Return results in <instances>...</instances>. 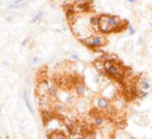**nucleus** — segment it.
<instances>
[{"label": "nucleus", "instance_id": "nucleus-1", "mask_svg": "<svg viewBox=\"0 0 152 139\" xmlns=\"http://www.w3.org/2000/svg\"><path fill=\"white\" fill-rule=\"evenodd\" d=\"M124 27L123 21L120 20L119 17L113 14H101L100 16V24L98 29L101 34H112L120 31Z\"/></svg>", "mask_w": 152, "mask_h": 139}, {"label": "nucleus", "instance_id": "nucleus-2", "mask_svg": "<svg viewBox=\"0 0 152 139\" xmlns=\"http://www.w3.org/2000/svg\"><path fill=\"white\" fill-rule=\"evenodd\" d=\"M103 76L108 78H114V80H120L125 75V71L116 61H106L103 64V70L101 73Z\"/></svg>", "mask_w": 152, "mask_h": 139}, {"label": "nucleus", "instance_id": "nucleus-3", "mask_svg": "<svg viewBox=\"0 0 152 139\" xmlns=\"http://www.w3.org/2000/svg\"><path fill=\"white\" fill-rule=\"evenodd\" d=\"M82 44L88 48V49H92V50H96L101 46H103L106 44V38L102 35H93L86 39H81Z\"/></svg>", "mask_w": 152, "mask_h": 139}, {"label": "nucleus", "instance_id": "nucleus-4", "mask_svg": "<svg viewBox=\"0 0 152 139\" xmlns=\"http://www.w3.org/2000/svg\"><path fill=\"white\" fill-rule=\"evenodd\" d=\"M94 105L98 109L100 110H107L112 105H111V100L107 99L106 96L101 95V96H98L96 99H94Z\"/></svg>", "mask_w": 152, "mask_h": 139}, {"label": "nucleus", "instance_id": "nucleus-5", "mask_svg": "<svg viewBox=\"0 0 152 139\" xmlns=\"http://www.w3.org/2000/svg\"><path fill=\"white\" fill-rule=\"evenodd\" d=\"M49 86H50L49 80H46V78L41 80L37 85V96H42V98L46 96V91H48Z\"/></svg>", "mask_w": 152, "mask_h": 139}, {"label": "nucleus", "instance_id": "nucleus-6", "mask_svg": "<svg viewBox=\"0 0 152 139\" xmlns=\"http://www.w3.org/2000/svg\"><path fill=\"white\" fill-rule=\"evenodd\" d=\"M23 101H24L25 107H26V108H27V110H29V113L34 115V114H35V109H34V106H32V103H31V100H30L29 92H27L26 89L23 92Z\"/></svg>", "mask_w": 152, "mask_h": 139}, {"label": "nucleus", "instance_id": "nucleus-7", "mask_svg": "<svg viewBox=\"0 0 152 139\" xmlns=\"http://www.w3.org/2000/svg\"><path fill=\"white\" fill-rule=\"evenodd\" d=\"M46 96L49 98L50 101H55L58 99L59 96V92H58V88L55 86V85H50L48 91H46Z\"/></svg>", "mask_w": 152, "mask_h": 139}, {"label": "nucleus", "instance_id": "nucleus-8", "mask_svg": "<svg viewBox=\"0 0 152 139\" xmlns=\"http://www.w3.org/2000/svg\"><path fill=\"white\" fill-rule=\"evenodd\" d=\"M92 123L95 127H102L106 125L107 123V119L102 115V114H94L93 118H92Z\"/></svg>", "mask_w": 152, "mask_h": 139}, {"label": "nucleus", "instance_id": "nucleus-9", "mask_svg": "<svg viewBox=\"0 0 152 139\" xmlns=\"http://www.w3.org/2000/svg\"><path fill=\"white\" fill-rule=\"evenodd\" d=\"M74 92H75V94L77 96H84L87 94V87H86V85L83 82H78L74 87Z\"/></svg>", "mask_w": 152, "mask_h": 139}, {"label": "nucleus", "instance_id": "nucleus-10", "mask_svg": "<svg viewBox=\"0 0 152 139\" xmlns=\"http://www.w3.org/2000/svg\"><path fill=\"white\" fill-rule=\"evenodd\" d=\"M139 89L145 91V92H148V91L151 89V83H150L148 78L141 77V78L139 80Z\"/></svg>", "mask_w": 152, "mask_h": 139}, {"label": "nucleus", "instance_id": "nucleus-11", "mask_svg": "<svg viewBox=\"0 0 152 139\" xmlns=\"http://www.w3.org/2000/svg\"><path fill=\"white\" fill-rule=\"evenodd\" d=\"M49 138L50 139H69V137L66 133H63L62 131H56V132L50 133Z\"/></svg>", "mask_w": 152, "mask_h": 139}, {"label": "nucleus", "instance_id": "nucleus-12", "mask_svg": "<svg viewBox=\"0 0 152 139\" xmlns=\"http://www.w3.org/2000/svg\"><path fill=\"white\" fill-rule=\"evenodd\" d=\"M52 107H54V110H57V112H63V110L67 109V105L62 101H55L52 103Z\"/></svg>", "mask_w": 152, "mask_h": 139}, {"label": "nucleus", "instance_id": "nucleus-13", "mask_svg": "<svg viewBox=\"0 0 152 139\" xmlns=\"http://www.w3.org/2000/svg\"><path fill=\"white\" fill-rule=\"evenodd\" d=\"M89 24H90V26L92 27H99V24H100V16H98V14H94V16H92L89 18Z\"/></svg>", "mask_w": 152, "mask_h": 139}, {"label": "nucleus", "instance_id": "nucleus-14", "mask_svg": "<svg viewBox=\"0 0 152 139\" xmlns=\"http://www.w3.org/2000/svg\"><path fill=\"white\" fill-rule=\"evenodd\" d=\"M27 5H29L27 1H24V3H20V4H13V3H11V4H9L7 9L9 10H21V9L26 7Z\"/></svg>", "mask_w": 152, "mask_h": 139}, {"label": "nucleus", "instance_id": "nucleus-15", "mask_svg": "<svg viewBox=\"0 0 152 139\" xmlns=\"http://www.w3.org/2000/svg\"><path fill=\"white\" fill-rule=\"evenodd\" d=\"M62 102H64L67 106L73 105V103L75 102V95L71 94V93H67V94H66V98L62 100Z\"/></svg>", "mask_w": 152, "mask_h": 139}, {"label": "nucleus", "instance_id": "nucleus-16", "mask_svg": "<svg viewBox=\"0 0 152 139\" xmlns=\"http://www.w3.org/2000/svg\"><path fill=\"white\" fill-rule=\"evenodd\" d=\"M43 16H44V12H43V11H38L37 13L34 14V17H32L31 20H30V23H31V24H35V23L39 21V20L43 18Z\"/></svg>", "mask_w": 152, "mask_h": 139}, {"label": "nucleus", "instance_id": "nucleus-17", "mask_svg": "<svg viewBox=\"0 0 152 139\" xmlns=\"http://www.w3.org/2000/svg\"><path fill=\"white\" fill-rule=\"evenodd\" d=\"M127 32H128L130 36L136 35V34H137V27H136L134 25H132V24H128V25H127Z\"/></svg>", "mask_w": 152, "mask_h": 139}, {"label": "nucleus", "instance_id": "nucleus-18", "mask_svg": "<svg viewBox=\"0 0 152 139\" xmlns=\"http://www.w3.org/2000/svg\"><path fill=\"white\" fill-rule=\"evenodd\" d=\"M69 58L70 60H73V61H76V62H78L80 61V56L76 53V52H71L70 55H69Z\"/></svg>", "mask_w": 152, "mask_h": 139}, {"label": "nucleus", "instance_id": "nucleus-19", "mask_svg": "<svg viewBox=\"0 0 152 139\" xmlns=\"http://www.w3.org/2000/svg\"><path fill=\"white\" fill-rule=\"evenodd\" d=\"M41 61H42V60H41V57H39V56H34V57H32L31 63H32L34 66H37V64H39V63H41Z\"/></svg>", "mask_w": 152, "mask_h": 139}, {"label": "nucleus", "instance_id": "nucleus-20", "mask_svg": "<svg viewBox=\"0 0 152 139\" xmlns=\"http://www.w3.org/2000/svg\"><path fill=\"white\" fill-rule=\"evenodd\" d=\"M14 20V16H7L6 18H5V21L6 23H12Z\"/></svg>", "mask_w": 152, "mask_h": 139}, {"label": "nucleus", "instance_id": "nucleus-21", "mask_svg": "<svg viewBox=\"0 0 152 139\" xmlns=\"http://www.w3.org/2000/svg\"><path fill=\"white\" fill-rule=\"evenodd\" d=\"M137 44H138V45H143V44H144V37H143V35L139 36V38H138V41H137Z\"/></svg>", "mask_w": 152, "mask_h": 139}, {"label": "nucleus", "instance_id": "nucleus-22", "mask_svg": "<svg viewBox=\"0 0 152 139\" xmlns=\"http://www.w3.org/2000/svg\"><path fill=\"white\" fill-rule=\"evenodd\" d=\"M29 43H30V38L27 37V38H25V39H24V41L21 42V46H26V45H27Z\"/></svg>", "mask_w": 152, "mask_h": 139}, {"label": "nucleus", "instance_id": "nucleus-23", "mask_svg": "<svg viewBox=\"0 0 152 139\" xmlns=\"http://www.w3.org/2000/svg\"><path fill=\"white\" fill-rule=\"evenodd\" d=\"M1 66H3V67H5V68H7V67H10L11 64H10V62H9V61H5V60H4V61L1 62Z\"/></svg>", "mask_w": 152, "mask_h": 139}, {"label": "nucleus", "instance_id": "nucleus-24", "mask_svg": "<svg viewBox=\"0 0 152 139\" xmlns=\"http://www.w3.org/2000/svg\"><path fill=\"white\" fill-rule=\"evenodd\" d=\"M127 1V4H130V5H136L137 3H138V0H126Z\"/></svg>", "mask_w": 152, "mask_h": 139}, {"label": "nucleus", "instance_id": "nucleus-25", "mask_svg": "<svg viewBox=\"0 0 152 139\" xmlns=\"http://www.w3.org/2000/svg\"><path fill=\"white\" fill-rule=\"evenodd\" d=\"M25 0H14V1H12L13 4H20V3H24Z\"/></svg>", "mask_w": 152, "mask_h": 139}, {"label": "nucleus", "instance_id": "nucleus-26", "mask_svg": "<svg viewBox=\"0 0 152 139\" xmlns=\"http://www.w3.org/2000/svg\"><path fill=\"white\" fill-rule=\"evenodd\" d=\"M54 31H55L56 34H62V32H63V31H62V30H61V29H55Z\"/></svg>", "mask_w": 152, "mask_h": 139}, {"label": "nucleus", "instance_id": "nucleus-27", "mask_svg": "<svg viewBox=\"0 0 152 139\" xmlns=\"http://www.w3.org/2000/svg\"><path fill=\"white\" fill-rule=\"evenodd\" d=\"M126 139H137L136 137H133V135H131V134H127V138Z\"/></svg>", "mask_w": 152, "mask_h": 139}, {"label": "nucleus", "instance_id": "nucleus-28", "mask_svg": "<svg viewBox=\"0 0 152 139\" xmlns=\"http://www.w3.org/2000/svg\"><path fill=\"white\" fill-rule=\"evenodd\" d=\"M1 110H3V106H1V102H0V113H1Z\"/></svg>", "mask_w": 152, "mask_h": 139}, {"label": "nucleus", "instance_id": "nucleus-29", "mask_svg": "<svg viewBox=\"0 0 152 139\" xmlns=\"http://www.w3.org/2000/svg\"><path fill=\"white\" fill-rule=\"evenodd\" d=\"M74 1H80L81 3V1H83V0H74Z\"/></svg>", "mask_w": 152, "mask_h": 139}, {"label": "nucleus", "instance_id": "nucleus-30", "mask_svg": "<svg viewBox=\"0 0 152 139\" xmlns=\"http://www.w3.org/2000/svg\"><path fill=\"white\" fill-rule=\"evenodd\" d=\"M11 1H14V0H11Z\"/></svg>", "mask_w": 152, "mask_h": 139}, {"label": "nucleus", "instance_id": "nucleus-31", "mask_svg": "<svg viewBox=\"0 0 152 139\" xmlns=\"http://www.w3.org/2000/svg\"><path fill=\"white\" fill-rule=\"evenodd\" d=\"M0 139H1V138H0Z\"/></svg>", "mask_w": 152, "mask_h": 139}]
</instances>
